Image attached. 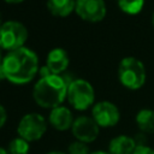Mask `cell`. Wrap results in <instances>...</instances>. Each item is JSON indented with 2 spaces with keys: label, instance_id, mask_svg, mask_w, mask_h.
Here are the masks:
<instances>
[{
  "label": "cell",
  "instance_id": "6da1fadb",
  "mask_svg": "<svg viewBox=\"0 0 154 154\" xmlns=\"http://www.w3.org/2000/svg\"><path fill=\"white\" fill-rule=\"evenodd\" d=\"M6 79L13 84H26L38 72V58L36 53L26 47L8 52L2 59Z\"/></svg>",
  "mask_w": 154,
  "mask_h": 154
},
{
  "label": "cell",
  "instance_id": "7a4b0ae2",
  "mask_svg": "<svg viewBox=\"0 0 154 154\" xmlns=\"http://www.w3.org/2000/svg\"><path fill=\"white\" fill-rule=\"evenodd\" d=\"M69 83L60 75H51L40 78L32 89L35 102L43 108H55L67 96Z\"/></svg>",
  "mask_w": 154,
  "mask_h": 154
},
{
  "label": "cell",
  "instance_id": "3957f363",
  "mask_svg": "<svg viewBox=\"0 0 154 154\" xmlns=\"http://www.w3.org/2000/svg\"><path fill=\"white\" fill-rule=\"evenodd\" d=\"M118 77L120 83L128 89H140L146 82V69L143 63L134 57L122 59L118 69Z\"/></svg>",
  "mask_w": 154,
  "mask_h": 154
},
{
  "label": "cell",
  "instance_id": "277c9868",
  "mask_svg": "<svg viewBox=\"0 0 154 154\" xmlns=\"http://www.w3.org/2000/svg\"><path fill=\"white\" fill-rule=\"evenodd\" d=\"M28 38L26 28L17 20H7L0 26V48L8 52L24 47Z\"/></svg>",
  "mask_w": 154,
  "mask_h": 154
},
{
  "label": "cell",
  "instance_id": "5b68a950",
  "mask_svg": "<svg viewBox=\"0 0 154 154\" xmlns=\"http://www.w3.org/2000/svg\"><path fill=\"white\" fill-rule=\"evenodd\" d=\"M67 100L75 109H87L93 105L95 100L93 85L83 78L73 79L67 88Z\"/></svg>",
  "mask_w": 154,
  "mask_h": 154
},
{
  "label": "cell",
  "instance_id": "8992f818",
  "mask_svg": "<svg viewBox=\"0 0 154 154\" xmlns=\"http://www.w3.org/2000/svg\"><path fill=\"white\" fill-rule=\"evenodd\" d=\"M47 130V122L42 114L28 113L25 114L18 124L17 132L19 137L26 140L28 142H34L40 140Z\"/></svg>",
  "mask_w": 154,
  "mask_h": 154
},
{
  "label": "cell",
  "instance_id": "52a82bcc",
  "mask_svg": "<svg viewBox=\"0 0 154 154\" xmlns=\"http://www.w3.org/2000/svg\"><path fill=\"white\" fill-rule=\"evenodd\" d=\"M75 12L83 20L96 23L105 18L107 8L103 0H76Z\"/></svg>",
  "mask_w": 154,
  "mask_h": 154
},
{
  "label": "cell",
  "instance_id": "ba28073f",
  "mask_svg": "<svg viewBox=\"0 0 154 154\" xmlns=\"http://www.w3.org/2000/svg\"><path fill=\"white\" fill-rule=\"evenodd\" d=\"M91 117L99 126L109 128L114 126L120 118L118 107L109 101H100L94 105L91 111Z\"/></svg>",
  "mask_w": 154,
  "mask_h": 154
},
{
  "label": "cell",
  "instance_id": "9c48e42d",
  "mask_svg": "<svg viewBox=\"0 0 154 154\" xmlns=\"http://www.w3.org/2000/svg\"><path fill=\"white\" fill-rule=\"evenodd\" d=\"M99 125L93 119V117L81 116L73 120V124L71 126L72 134L76 137L77 141L90 143L96 140L99 136Z\"/></svg>",
  "mask_w": 154,
  "mask_h": 154
},
{
  "label": "cell",
  "instance_id": "30bf717a",
  "mask_svg": "<svg viewBox=\"0 0 154 154\" xmlns=\"http://www.w3.org/2000/svg\"><path fill=\"white\" fill-rule=\"evenodd\" d=\"M48 119H49L51 125L59 131H65L69 128H71L75 120L71 111L65 106H58L53 108L49 113Z\"/></svg>",
  "mask_w": 154,
  "mask_h": 154
},
{
  "label": "cell",
  "instance_id": "8fae6325",
  "mask_svg": "<svg viewBox=\"0 0 154 154\" xmlns=\"http://www.w3.org/2000/svg\"><path fill=\"white\" fill-rule=\"evenodd\" d=\"M69 54L63 48H54L52 49L46 60V65L49 67L53 75H60L64 72L69 66Z\"/></svg>",
  "mask_w": 154,
  "mask_h": 154
},
{
  "label": "cell",
  "instance_id": "7c38bea8",
  "mask_svg": "<svg viewBox=\"0 0 154 154\" xmlns=\"http://www.w3.org/2000/svg\"><path fill=\"white\" fill-rule=\"evenodd\" d=\"M137 144L134 138L126 135H119L111 140L108 149L111 154H132Z\"/></svg>",
  "mask_w": 154,
  "mask_h": 154
},
{
  "label": "cell",
  "instance_id": "4fadbf2b",
  "mask_svg": "<svg viewBox=\"0 0 154 154\" xmlns=\"http://www.w3.org/2000/svg\"><path fill=\"white\" fill-rule=\"evenodd\" d=\"M47 8L55 17H67L76 8V0H48Z\"/></svg>",
  "mask_w": 154,
  "mask_h": 154
},
{
  "label": "cell",
  "instance_id": "5bb4252c",
  "mask_svg": "<svg viewBox=\"0 0 154 154\" xmlns=\"http://www.w3.org/2000/svg\"><path fill=\"white\" fill-rule=\"evenodd\" d=\"M136 124L141 131L147 134L154 132V111L143 108L136 114Z\"/></svg>",
  "mask_w": 154,
  "mask_h": 154
},
{
  "label": "cell",
  "instance_id": "9a60e30c",
  "mask_svg": "<svg viewBox=\"0 0 154 154\" xmlns=\"http://www.w3.org/2000/svg\"><path fill=\"white\" fill-rule=\"evenodd\" d=\"M119 8L128 14H137L142 11L144 0H117Z\"/></svg>",
  "mask_w": 154,
  "mask_h": 154
},
{
  "label": "cell",
  "instance_id": "2e32d148",
  "mask_svg": "<svg viewBox=\"0 0 154 154\" xmlns=\"http://www.w3.org/2000/svg\"><path fill=\"white\" fill-rule=\"evenodd\" d=\"M29 142L22 137H16L8 143V154H29Z\"/></svg>",
  "mask_w": 154,
  "mask_h": 154
},
{
  "label": "cell",
  "instance_id": "e0dca14e",
  "mask_svg": "<svg viewBox=\"0 0 154 154\" xmlns=\"http://www.w3.org/2000/svg\"><path fill=\"white\" fill-rule=\"evenodd\" d=\"M69 154H90L87 143L75 141L69 146Z\"/></svg>",
  "mask_w": 154,
  "mask_h": 154
},
{
  "label": "cell",
  "instance_id": "ac0fdd59",
  "mask_svg": "<svg viewBox=\"0 0 154 154\" xmlns=\"http://www.w3.org/2000/svg\"><path fill=\"white\" fill-rule=\"evenodd\" d=\"M132 154H154V149L148 146H144V144H137V147Z\"/></svg>",
  "mask_w": 154,
  "mask_h": 154
},
{
  "label": "cell",
  "instance_id": "d6986e66",
  "mask_svg": "<svg viewBox=\"0 0 154 154\" xmlns=\"http://www.w3.org/2000/svg\"><path fill=\"white\" fill-rule=\"evenodd\" d=\"M38 75H40V78H43V77H48V76H51V75H53V73H52V71L49 70V67H48L47 65H43V66L40 67Z\"/></svg>",
  "mask_w": 154,
  "mask_h": 154
},
{
  "label": "cell",
  "instance_id": "ffe728a7",
  "mask_svg": "<svg viewBox=\"0 0 154 154\" xmlns=\"http://www.w3.org/2000/svg\"><path fill=\"white\" fill-rule=\"evenodd\" d=\"M6 119H7V113H6V109L2 105H0V128L4 126V124L6 123Z\"/></svg>",
  "mask_w": 154,
  "mask_h": 154
},
{
  "label": "cell",
  "instance_id": "44dd1931",
  "mask_svg": "<svg viewBox=\"0 0 154 154\" xmlns=\"http://www.w3.org/2000/svg\"><path fill=\"white\" fill-rule=\"evenodd\" d=\"M2 79H6V76H5V72H4V67H2V64L0 65V81Z\"/></svg>",
  "mask_w": 154,
  "mask_h": 154
},
{
  "label": "cell",
  "instance_id": "7402d4cb",
  "mask_svg": "<svg viewBox=\"0 0 154 154\" xmlns=\"http://www.w3.org/2000/svg\"><path fill=\"white\" fill-rule=\"evenodd\" d=\"M4 1L10 2V4H18V2H22V1H24V0H4Z\"/></svg>",
  "mask_w": 154,
  "mask_h": 154
},
{
  "label": "cell",
  "instance_id": "603a6c76",
  "mask_svg": "<svg viewBox=\"0 0 154 154\" xmlns=\"http://www.w3.org/2000/svg\"><path fill=\"white\" fill-rule=\"evenodd\" d=\"M90 154H111L109 152L107 153V152H102V150H97V152H93V153H90Z\"/></svg>",
  "mask_w": 154,
  "mask_h": 154
},
{
  "label": "cell",
  "instance_id": "cb8c5ba5",
  "mask_svg": "<svg viewBox=\"0 0 154 154\" xmlns=\"http://www.w3.org/2000/svg\"><path fill=\"white\" fill-rule=\"evenodd\" d=\"M0 154H8V150L2 148V147H0Z\"/></svg>",
  "mask_w": 154,
  "mask_h": 154
},
{
  "label": "cell",
  "instance_id": "d4e9b609",
  "mask_svg": "<svg viewBox=\"0 0 154 154\" xmlns=\"http://www.w3.org/2000/svg\"><path fill=\"white\" fill-rule=\"evenodd\" d=\"M47 154H65V153H63V152H49V153H47Z\"/></svg>",
  "mask_w": 154,
  "mask_h": 154
},
{
  "label": "cell",
  "instance_id": "484cf974",
  "mask_svg": "<svg viewBox=\"0 0 154 154\" xmlns=\"http://www.w3.org/2000/svg\"><path fill=\"white\" fill-rule=\"evenodd\" d=\"M152 24H153V26H154V13H153V16H152Z\"/></svg>",
  "mask_w": 154,
  "mask_h": 154
},
{
  "label": "cell",
  "instance_id": "4316f807",
  "mask_svg": "<svg viewBox=\"0 0 154 154\" xmlns=\"http://www.w3.org/2000/svg\"><path fill=\"white\" fill-rule=\"evenodd\" d=\"M2 59H4V58H2V57H1V53H0V65H1V64H2Z\"/></svg>",
  "mask_w": 154,
  "mask_h": 154
},
{
  "label": "cell",
  "instance_id": "83f0119b",
  "mask_svg": "<svg viewBox=\"0 0 154 154\" xmlns=\"http://www.w3.org/2000/svg\"><path fill=\"white\" fill-rule=\"evenodd\" d=\"M1 24H2V20H1V13H0V26H1Z\"/></svg>",
  "mask_w": 154,
  "mask_h": 154
}]
</instances>
